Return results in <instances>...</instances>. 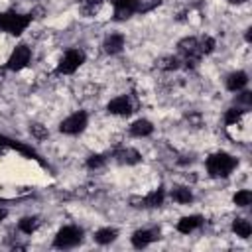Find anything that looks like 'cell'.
Segmentation results:
<instances>
[{
    "instance_id": "1",
    "label": "cell",
    "mask_w": 252,
    "mask_h": 252,
    "mask_svg": "<svg viewBox=\"0 0 252 252\" xmlns=\"http://www.w3.org/2000/svg\"><path fill=\"white\" fill-rule=\"evenodd\" d=\"M236 167V159L224 152H219V154H213L209 159H207V169L213 177H226L232 169Z\"/></svg>"
},
{
    "instance_id": "2",
    "label": "cell",
    "mask_w": 252,
    "mask_h": 252,
    "mask_svg": "<svg viewBox=\"0 0 252 252\" xmlns=\"http://www.w3.org/2000/svg\"><path fill=\"white\" fill-rule=\"evenodd\" d=\"M32 22V16H24V14H16V12H6L0 14V30L12 33V35H20L28 24Z\"/></svg>"
},
{
    "instance_id": "3",
    "label": "cell",
    "mask_w": 252,
    "mask_h": 252,
    "mask_svg": "<svg viewBox=\"0 0 252 252\" xmlns=\"http://www.w3.org/2000/svg\"><path fill=\"white\" fill-rule=\"evenodd\" d=\"M81 240H83V230H81L79 226H63V228L57 232L53 244H55L57 248H73V246H77Z\"/></svg>"
},
{
    "instance_id": "4",
    "label": "cell",
    "mask_w": 252,
    "mask_h": 252,
    "mask_svg": "<svg viewBox=\"0 0 252 252\" xmlns=\"http://www.w3.org/2000/svg\"><path fill=\"white\" fill-rule=\"evenodd\" d=\"M83 61H85V53H83L81 49H69V51L63 55V59L59 61L57 73H65V75H69V73L77 71L79 65H81Z\"/></svg>"
},
{
    "instance_id": "5",
    "label": "cell",
    "mask_w": 252,
    "mask_h": 252,
    "mask_svg": "<svg viewBox=\"0 0 252 252\" xmlns=\"http://www.w3.org/2000/svg\"><path fill=\"white\" fill-rule=\"evenodd\" d=\"M85 126H87V112L81 110V112H75L69 118H65L59 126V130L63 134H79L85 130Z\"/></svg>"
},
{
    "instance_id": "6",
    "label": "cell",
    "mask_w": 252,
    "mask_h": 252,
    "mask_svg": "<svg viewBox=\"0 0 252 252\" xmlns=\"http://www.w3.org/2000/svg\"><path fill=\"white\" fill-rule=\"evenodd\" d=\"M30 57H32L30 47H28V45H18V47L12 51V55H10L6 67L12 69V71H20V69H24V67L30 63Z\"/></svg>"
},
{
    "instance_id": "7",
    "label": "cell",
    "mask_w": 252,
    "mask_h": 252,
    "mask_svg": "<svg viewBox=\"0 0 252 252\" xmlns=\"http://www.w3.org/2000/svg\"><path fill=\"white\" fill-rule=\"evenodd\" d=\"M112 4L116 20H126L134 12H140V0H112Z\"/></svg>"
},
{
    "instance_id": "8",
    "label": "cell",
    "mask_w": 252,
    "mask_h": 252,
    "mask_svg": "<svg viewBox=\"0 0 252 252\" xmlns=\"http://www.w3.org/2000/svg\"><path fill=\"white\" fill-rule=\"evenodd\" d=\"M106 110H108L110 114L126 116V114H130V112H132V104H130L128 96H116V98H112V100L108 102Z\"/></svg>"
},
{
    "instance_id": "9",
    "label": "cell",
    "mask_w": 252,
    "mask_h": 252,
    "mask_svg": "<svg viewBox=\"0 0 252 252\" xmlns=\"http://www.w3.org/2000/svg\"><path fill=\"white\" fill-rule=\"evenodd\" d=\"M179 49L187 55V61L195 63V59L201 55V49H199V41L195 37H185L179 41Z\"/></svg>"
},
{
    "instance_id": "10",
    "label": "cell",
    "mask_w": 252,
    "mask_h": 252,
    "mask_svg": "<svg viewBox=\"0 0 252 252\" xmlns=\"http://www.w3.org/2000/svg\"><path fill=\"white\" fill-rule=\"evenodd\" d=\"M158 236H156V232H152V230H136L134 234H132V244L136 246V248H146L150 242H154Z\"/></svg>"
},
{
    "instance_id": "11",
    "label": "cell",
    "mask_w": 252,
    "mask_h": 252,
    "mask_svg": "<svg viewBox=\"0 0 252 252\" xmlns=\"http://www.w3.org/2000/svg\"><path fill=\"white\" fill-rule=\"evenodd\" d=\"M201 222H203V219L199 217V215H191V217H183L179 222H177V230L179 232H183V234H187V232H191V230H195L197 226H201Z\"/></svg>"
},
{
    "instance_id": "12",
    "label": "cell",
    "mask_w": 252,
    "mask_h": 252,
    "mask_svg": "<svg viewBox=\"0 0 252 252\" xmlns=\"http://www.w3.org/2000/svg\"><path fill=\"white\" fill-rule=\"evenodd\" d=\"M246 83H248V75H246L244 71H236V73L228 75V79H226V87H228V91H240Z\"/></svg>"
},
{
    "instance_id": "13",
    "label": "cell",
    "mask_w": 252,
    "mask_h": 252,
    "mask_svg": "<svg viewBox=\"0 0 252 252\" xmlns=\"http://www.w3.org/2000/svg\"><path fill=\"white\" fill-rule=\"evenodd\" d=\"M132 203H142L140 207H159L163 203V189H158L144 199H132Z\"/></svg>"
},
{
    "instance_id": "14",
    "label": "cell",
    "mask_w": 252,
    "mask_h": 252,
    "mask_svg": "<svg viewBox=\"0 0 252 252\" xmlns=\"http://www.w3.org/2000/svg\"><path fill=\"white\" fill-rule=\"evenodd\" d=\"M124 47V35L122 33H112L104 41V51L106 53H118Z\"/></svg>"
},
{
    "instance_id": "15",
    "label": "cell",
    "mask_w": 252,
    "mask_h": 252,
    "mask_svg": "<svg viewBox=\"0 0 252 252\" xmlns=\"http://www.w3.org/2000/svg\"><path fill=\"white\" fill-rule=\"evenodd\" d=\"M152 130H154V126H152L150 120H136V122L130 126V132H132L134 136H138V138L152 134Z\"/></svg>"
},
{
    "instance_id": "16",
    "label": "cell",
    "mask_w": 252,
    "mask_h": 252,
    "mask_svg": "<svg viewBox=\"0 0 252 252\" xmlns=\"http://www.w3.org/2000/svg\"><path fill=\"white\" fill-rule=\"evenodd\" d=\"M116 158H118L120 163H138V161H140V154H138L136 150H132V148L120 150V152L116 154Z\"/></svg>"
},
{
    "instance_id": "17",
    "label": "cell",
    "mask_w": 252,
    "mask_h": 252,
    "mask_svg": "<svg viewBox=\"0 0 252 252\" xmlns=\"http://www.w3.org/2000/svg\"><path fill=\"white\" fill-rule=\"evenodd\" d=\"M232 230H234L238 236L248 238V236H250V232H252V226H250V222H248V220H244V219H236V220L232 222Z\"/></svg>"
},
{
    "instance_id": "18",
    "label": "cell",
    "mask_w": 252,
    "mask_h": 252,
    "mask_svg": "<svg viewBox=\"0 0 252 252\" xmlns=\"http://www.w3.org/2000/svg\"><path fill=\"white\" fill-rule=\"evenodd\" d=\"M116 236H118V232H116L114 228H100V230H96L94 240H96L98 244H108V242H112Z\"/></svg>"
},
{
    "instance_id": "19",
    "label": "cell",
    "mask_w": 252,
    "mask_h": 252,
    "mask_svg": "<svg viewBox=\"0 0 252 252\" xmlns=\"http://www.w3.org/2000/svg\"><path fill=\"white\" fill-rule=\"evenodd\" d=\"M20 230L22 232H26V234H32V232H35V228L39 226V220L35 219V217H26V219H22L20 220Z\"/></svg>"
},
{
    "instance_id": "20",
    "label": "cell",
    "mask_w": 252,
    "mask_h": 252,
    "mask_svg": "<svg viewBox=\"0 0 252 252\" xmlns=\"http://www.w3.org/2000/svg\"><path fill=\"white\" fill-rule=\"evenodd\" d=\"M173 199L177 203H191L193 201V195H191V191L187 187H175L173 189Z\"/></svg>"
},
{
    "instance_id": "21",
    "label": "cell",
    "mask_w": 252,
    "mask_h": 252,
    "mask_svg": "<svg viewBox=\"0 0 252 252\" xmlns=\"http://www.w3.org/2000/svg\"><path fill=\"white\" fill-rule=\"evenodd\" d=\"M234 203H236L238 207H246V205H250V203H252V193H250L248 189L238 191V193L234 195Z\"/></svg>"
},
{
    "instance_id": "22",
    "label": "cell",
    "mask_w": 252,
    "mask_h": 252,
    "mask_svg": "<svg viewBox=\"0 0 252 252\" xmlns=\"http://www.w3.org/2000/svg\"><path fill=\"white\" fill-rule=\"evenodd\" d=\"M158 67L159 69H177L179 67V61L175 57H161L158 61Z\"/></svg>"
},
{
    "instance_id": "23",
    "label": "cell",
    "mask_w": 252,
    "mask_h": 252,
    "mask_svg": "<svg viewBox=\"0 0 252 252\" xmlns=\"http://www.w3.org/2000/svg\"><path fill=\"white\" fill-rule=\"evenodd\" d=\"M30 132L37 138V140H45L47 136H49V132H47V128H43L41 124H32L30 126Z\"/></svg>"
},
{
    "instance_id": "24",
    "label": "cell",
    "mask_w": 252,
    "mask_h": 252,
    "mask_svg": "<svg viewBox=\"0 0 252 252\" xmlns=\"http://www.w3.org/2000/svg\"><path fill=\"white\" fill-rule=\"evenodd\" d=\"M242 112H244V110H240V108H230V110L226 112V116H224V122H226V124H234V122H238L240 116H242Z\"/></svg>"
},
{
    "instance_id": "25",
    "label": "cell",
    "mask_w": 252,
    "mask_h": 252,
    "mask_svg": "<svg viewBox=\"0 0 252 252\" xmlns=\"http://www.w3.org/2000/svg\"><path fill=\"white\" fill-rule=\"evenodd\" d=\"M199 49H201V53H211L215 49V39L213 37H203L199 41Z\"/></svg>"
},
{
    "instance_id": "26",
    "label": "cell",
    "mask_w": 252,
    "mask_h": 252,
    "mask_svg": "<svg viewBox=\"0 0 252 252\" xmlns=\"http://www.w3.org/2000/svg\"><path fill=\"white\" fill-rule=\"evenodd\" d=\"M104 163V158L102 156H91L89 159H87V165L91 167V169H96V167H100Z\"/></svg>"
},
{
    "instance_id": "27",
    "label": "cell",
    "mask_w": 252,
    "mask_h": 252,
    "mask_svg": "<svg viewBox=\"0 0 252 252\" xmlns=\"http://www.w3.org/2000/svg\"><path fill=\"white\" fill-rule=\"evenodd\" d=\"M238 100H240V102H246V104H250V100H252V93H242V94L238 96Z\"/></svg>"
},
{
    "instance_id": "28",
    "label": "cell",
    "mask_w": 252,
    "mask_h": 252,
    "mask_svg": "<svg viewBox=\"0 0 252 252\" xmlns=\"http://www.w3.org/2000/svg\"><path fill=\"white\" fill-rule=\"evenodd\" d=\"M246 41H252V30L246 32Z\"/></svg>"
},
{
    "instance_id": "29",
    "label": "cell",
    "mask_w": 252,
    "mask_h": 252,
    "mask_svg": "<svg viewBox=\"0 0 252 252\" xmlns=\"http://www.w3.org/2000/svg\"><path fill=\"white\" fill-rule=\"evenodd\" d=\"M230 4H242V2H246V0H228Z\"/></svg>"
},
{
    "instance_id": "30",
    "label": "cell",
    "mask_w": 252,
    "mask_h": 252,
    "mask_svg": "<svg viewBox=\"0 0 252 252\" xmlns=\"http://www.w3.org/2000/svg\"><path fill=\"white\" fill-rule=\"evenodd\" d=\"M4 217H6V211H4V209H0V220H2Z\"/></svg>"
}]
</instances>
